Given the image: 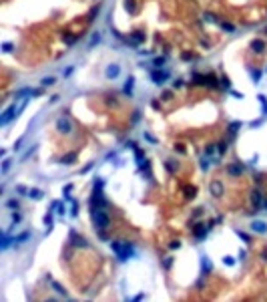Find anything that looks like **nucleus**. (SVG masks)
Here are the masks:
<instances>
[{"label": "nucleus", "mask_w": 267, "mask_h": 302, "mask_svg": "<svg viewBox=\"0 0 267 302\" xmlns=\"http://www.w3.org/2000/svg\"><path fill=\"white\" fill-rule=\"evenodd\" d=\"M181 56H183V61H191V58H193V54H191V53H183Z\"/></svg>", "instance_id": "obj_39"}, {"label": "nucleus", "mask_w": 267, "mask_h": 302, "mask_svg": "<svg viewBox=\"0 0 267 302\" xmlns=\"http://www.w3.org/2000/svg\"><path fill=\"white\" fill-rule=\"evenodd\" d=\"M171 97H173L171 91H165V93H163V99H171Z\"/></svg>", "instance_id": "obj_43"}, {"label": "nucleus", "mask_w": 267, "mask_h": 302, "mask_svg": "<svg viewBox=\"0 0 267 302\" xmlns=\"http://www.w3.org/2000/svg\"><path fill=\"white\" fill-rule=\"evenodd\" d=\"M56 129L60 131V133H71L72 131V125L68 119H64V117H60L58 121H56Z\"/></svg>", "instance_id": "obj_3"}, {"label": "nucleus", "mask_w": 267, "mask_h": 302, "mask_svg": "<svg viewBox=\"0 0 267 302\" xmlns=\"http://www.w3.org/2000/svg\"><path fill=\"white\" fill-rule=\"evenodd\" d=\"M181 85H183V81H181V79H177V81H175V83H173V87H175V89H179V87H181Z\"/></svg>", "instance_id": "obj_48"}, {"label": "nucleus", "mask_w": 267, "mask_h": 302, "mask_svg": "<svg viewBox=\"0 0 267 302\" xmlns=\"http://www.w3.org/2000/svg\"><path fill=\"white\" fill-rule=\"evenodd\" d=\"M74 159H76V153H68V155H64V157H62V163L71 165V163H74Z\"/></svg>", "instance_id": "obj_15"}, {"label": "nucleus", "mask_w": 267, "mask_h": 302, "mask_svg": "<svg viewBox=\"0 0 267 302\" xmlns=\"http://www.w3.org/2000/svg\"><path fill=\"white\" fill-rule=\"evenodd\" d=\"M131 38H133V42H143V40H145V34H143V32H135V34H131Z\"/></svg>", "instance_id": "obj_18"}, {"label": "nucleus", "mask_w": 267, "mask_h": 302, "mask_svg": "<svg viewBox=\"0 0 267 302\" xmlns=\"http://www.w3.org/2000/svg\"><path fill=\"white\" fill-rule=\"evenodd\" d=\"M205 79H207V77H203V75H197V73L193 75V83H195V85H201Z\"/></svg>", "instance_id": "obj_23"}, {"label": "nucleus", "mask_w": 267, "mask_h": 302, "mask_svg": "<svg viewBox=\"0 0 267 302\" xmlns=\"http://www.w3.org/2000/svg\"><path fill=\"white\" fill-rule=\"evenodd\" d=\"M209 189H211V194H213L215 197H221V196H223V185H221V181H211Z\"/></svg>", "instance_id": "obj_7"}, {"label": "nucleus", "mask_w": 267, "mask_h": 302, "mask_svg": "<svg viewBox=\"0 0 267 302\" xmlns=\"http://www.w3.org/2000/svg\"><path fill=\"white\" fill-rule=\"evenodd\" d=\"M251 230H253V232H259V234H265V232H267V224L257 220V222H253V224H251Z\"/></svg>", "instance_id": "obj_9"}, {"label": "nucleus", "mask_w": 267, "mask_h": 302, "mask_svg": "<svg viewBox=\"0 0 267 302\" xmlns=\"http://www.w3.org/2000/svg\"><path fill=\"white\" fill-rule=\"evenodd\" d=\"M28 236H30V234H28V232H24V234H20L18 238H14V242H18V244H22L24 240H28Z\"/></svg>", "instance_id": "obj_25"}, {"label": "nucleus", "mask_w": 267, "mask_h": 302, "mask_svg": "<svg viewBox=\"0 0 267 302\" xmlns=\"http://www.w3.org/2000/svg\"><path fill=\"white\" fill-rule=\"evenodd\" d=\"M201 167L207 171V167H209V163H207V159H201Z\"/></svg>", "instance_id": "obj_46"}, {"label": "nucleus", "mask_w": 267, "mask_h": 302, "mask_svg": "<svg viewBox=\"0 0 267 302\" xmlns=\"http://www.w3.org/2000/svg\"><path fill=\"white\" fill-rule=\"evenodd\" d=\"M185 196H187V197H195L197 196V187H191V185L185 187Z\"/></svg>", "instance_id": "obj_17"}, {"label": "nucleus", "mask_w": 267, "mask_h": 302, "mask_svg": "<svg viewBox=\"0 0 267 302\" xmlns=\"http://www.w3.org/2000/svg\"><path fill=\"white\" fill-rule=\"evenodd\" d=\"M171 264H173V260H171V258H167V260H165V268H171Z\"/></svg>", "instance_id": "obj_50"}, {"label": "nucleus", "mask_w": 267, "mask_h": 302, "mask_svg": "<svg viewBox=\"0 0 267 302\" xmlns=\"http://www.w3.org/2000/svg\"><path fill=\"white\" fill-rule=\"evenodd\" d=\"M221 28H223V30H227V32H233V30H235V26H233V24H229V22H221Z\"/></svg>", "instance_id": "obj_28"}, {"label": "nucleus", "mask_w": 267, "mask_h": 302, "mask_svg": "<svg viewBox=\"0 0 267 302\" xmlns=\"http://www.w3.org/2000/svg\"><path fill=\"white\" fill-rule=\"evenodd\" d=\"M133 81H135V79L129 77V81H127V85H125V93H127V95H131V91H133Z\"/></svg>", "instance_id": "obj_20"}, {"label": "nucleus", "mask_w": 267, "mask_h": 302, "mask_svg": "<svg viewBox=\"0 0 267 302\" xmlns=\"http://www.w3.org/2000/svg\"><path fill=\"white\" fill-rule=\"evenodd\" d=\"M259 101H261V105H263V109L267 111V101H265V97L263 95H259Z\"/></svg>", "instance_id": "obj_41"}, {"label": "nucleus", "mask_w": 267, "mask_h": 302, "mask_svg": "<svg viewBox=\"0 0 267 302\" xmlns=\"http://www.w3.org/2000/svg\"><path fill=\"white\" fill-rule=\"evenodd\" d=\"M2 49H4V53H8V51H12V44H8V42H6Z\"/></svg>", "instance_id": "obj_49"}, {"label": "nucleus", "mask_w": 267, "mask_h": 302, "mask_svg": "<svg viewBox=\"0 0 267 302\" xmlns=\"http://www.w3.org/2000/svg\"><path fill=\"white\" fill-rule=\"evenodd\" d=\"M201 266H203V276H207L211 272V262L207 258H201Z\"/></svg>", "instance_id": "obj_14"}, {"label": "nucleus", "mask_w": 267, "mask_h": 302, "mask_svg": "<svg viewBox=\"0 0 267 302\" xmlns=\"http://www.w3.org/2000/svg\"><path fill=\"white\" fill-rule=\"evenodd\" d=\"M151 77H153V83H155V85H163V83H165V79L169 77V73H165V71H163V73L153 71V73H151Z\"/></svg>", "instance_id": "obj_5"}, {"label": "nucleus", "mask_w": 267, "mask_h": 302, "mask_svg": "<svg viewBox=\"0 0 267 302\" xmlns=\"http://www.w3.org/2000/svg\"><path fill=\"white\" fill-rule=\"evenodd\" d=\"M6 206H8V208H12V210H14V208L18 210V201H16V199H10V201H8Z\"/></svg>", "instance_id": "obj_36"}, {"label": "nucleus", "mask_w": 267, "mask_h": 302, "mask_svg": "<svg viewBox=\"0 0 267 302\" xmlns=\"http://www.w3.org/2000/svg\"><path fill=\"white\" fill-rule=\"evenodd\" d=\"M12 222H14V224L20 222V213H12Z\"/></svg>", "instance_id": "obj_47"}, {"label": "nucleus", "mask_w": 267, "mask_h": 302, "mask_svg": "<svg viewBox=\"0 0 267 302\" xmlns=\"http://www.w3.org/2000/svg\"><path fill=\"white\" fill-rule=\"evenodd\" d=\"M99 40H101V34H99V32H94V34H92V38H90V42H89V49H92Z\"/></svg>", "instance_id": "obj_19"}, {"label": "nucleus", "mask_w": 267, "mask_h": 302, "mask_svg": "<svg viewBox=\"0 0 267 302\" xmlns=\"http://www.w3.org/2000/svg\"><path fill=\"white\" fill-rule=\"evenodd\" d=\"M44 224H46V226H52V218L46 215V218H44Z\"/></svg>", "instance_id": "obj_44"}, {"label": "nucleus", "mask_w": 267, "mask_h": 302, "mask_svg": "<svg viewBox=\"0 0 267 302\" xmlns=\"http://www.w3.org/2000/svg\"><path fill=\"white\" fill-rule=\"evenodd\" d=\"M203 16H205V20H207V22H215V20H217V18H215L213 14H211V12H205Z\"/></svg>", "instance_id": "obj_31"}, {"label": "nucleus", "mask_w": 267, "mask_h": 302, "mask_svg": "<svg viewBox=\"0 0 267 302\" xmlns=\"http://www.w3.org/2000/svg\"><path fill=\"white\" fill-rule=\"evenodd\" d=\"M72 215H74V218H76V215H78V203H76V201H72Z\"/></svg>", "instance_id": "obj_34"}, {"label": "nucleus", "mask_w": 267, "mask_h": 302, "mask_svg": "<svg viewBox=\"0 0 267 302\" xmlns=\"http://www.w3.org/2000/svg\"><path fill=\"white\" fill-rule=\"evenodd\" d=\"M251 194H253V196H251V199H253L255 210H259V208H261V191H257V189H255V191H251Z\"/></svg>", "instance_id": "obj_11"}, {"label": "nucleus", "mask_w": 267, "mask_h": 302, "mask_svg": "<svg viewBox=\"0 0 267 302\" xmlns=\"http://www.w3.org/2000/svg\"><path fill=\"white\" fill-rule=\"evenodd\" d=\"M71 242L74 244V246H82V248H87L89 244H87V240L82 238V236H78L76 232H71Z\"/></svg>", "instance_id": "obj_6"}, {"label": "nucleus", "mask_w": 267, "mask_h": 302, "mask_svg": "<svg viewBox=\"0 0 267 302\" xmlns=\"http://www.w3.org/2000/svg\"><path fill=\"white\" fill-rule=\"evenodd\" d=\"M209 228H211V224H209V226H203V224H197V226H195V236H197V238H199V240H203V238H205V234H207V230H209Z\"/></svg>", "instance_id": "obj_8"}, {"label": "nucleus", "mask_w": 267, "mask_h": 302, "mask_svg": "<svg viewBox=\"0 0 267 302\" xmlns=\"http://www.w3.org/2000/svg\"><path fill=\"white\" fill-rule=\"evenodd\" d=\"M223 262H225L227 266H233V264H235V262H233V258H231V256H225V258H223Z\"/></svg>", "instance_id": "obj_37"}, {"label": "nucleus", "mask_w": 267, "mask_h": 302, "mask_svg": "<svg viewBox=\"0 0 267 302\" xmlns=\"http://www.w3.org/2000/svg\"><path fill=\"white\" fill-rule=\"evenodd\" d=\"M239 127H241V123H237V121H235V123H231V125H229V131H231V133H235V131H237Z\"/></svg>", "instance_id": "obj_33"}, {"label": "nucleus", "mask_w": 267, "mask_h": 302, "mask_svg": "<svg viewBox=\"0 0 267 302\" xmlns=\"http://www.w3.org/2000/svg\"><path fill=\"white\" fill-rule=\"evenodd\" d=\"M8 167H10V161L6 159L4 163H2V171H8Z\"/></svg>", "instance_id": "obj_42"}, {"label": "nucleus", "mask_w": 267, "mask_h": 302, "mask_svg": "<svg viewBox=\"0 0 267 302\" xmlns=\"http://www.w3.org/2000/svg\"><path fill=\"white\" fill-rule=\"evenodd\" d=\"M30 93H32L30 89H20V91H16V99H22L24 95H30Z\"/></svg>", "instance_id": "obj_26"}, {"label": "nucleus", "mask_w": 267, "mask_h": 302, "mask_svg": "<svg viewBox=\"0 0 267 302\" xmlns=\"http://www.w3.org/2000/svg\"><path fill=\"white\" fill-rule=\"evenodd\" d=\"M28 196L32 197V199H42V191H40V189H30Z\"/></svg>", "instance_id": "obj_16"}, {"label": "nucleus", "mask_w": 267, "mask_h": 302, "mask_svg": "<svg viewBox=\"0 0 267 302\" xmlns=\"http://www.w3.org/2000/svg\"><path fill=\"white\" fill-rule=\"evenodd\" d=\"M251 75H253V79H255V83L259 81V77H261V73L259 71H251Z\"/></svg>", "instance_id": "obj_40"}, {"label": "nucleus", "mask_w": 267, "mask_h": 302, "mask_svg": "<svg viewBox=\"0 0 267 302\" xmlns=\"http://www.w3.org/2000/svg\"><path fill=\"white\" fill-rule=\"evenodd\" d=\"M52 288H54V290H56V292H58V294H62V296H66V290H64V288H62V286H60V284H56V282H52Z\"/></svg>", "instance_id": "obj_24"}, {"label": "nucleus", "mask_w": 267, "mask_h": 302, "mask_svg": "<svg viewBox=\"0 0 267 302\" xmlns=\"http://www.w3.org/2000/svg\"><path fill=\"white\" fill-rule=\"evenodd\" d=\"M54 83H56L54 77H44V79H42V85H44V87H50V85H54Z\"/></svg>", "instance_id": "obj_21"}, {"label": "nucleus", "mask_w": 267, "mask_h": 302, "mask_svg": "<svg viewBox=\"0 0 267 302\" xmlns=\"http://www.w3.org/2000/svg\"><path fill=\"white\" fill-rule=\"evenodd\" d=\"M265 208H267V201H265Z\"/></svg>", "instance_id": "obj_52"}, {"label": "nucleus", "mask_w": 267, "mask_h": 302, "mask_svg": "<svg viewBox=\"0 0 267 302\" xmlns=\"http://www.w3.org/2000/svg\"><path fill=\"white\" fill-rule=\"evenodd\" d=\"M225 151H227V143L221 141V143H219V153H225Z\"/></svg>", "instance_id": "obj_35"}, {"label": "nucleus", "mask_w": 267, "mask_h": 302, "mask_svg": "<svg viewBox=\"0 0 267 302\" xmlns=\"http://www.w3.org/2000/svg\"><path fill=\"white\" fill-rule=\"evenodd\" d=\"M16 111H18V109H16L14 105H12V107H8V109L4 111V115L0 117V123H2V125H6L8 121H10V119H12V117H14V115H16Z\"/></svg>", "instance_id": "obj_4"}, {"label": "nucleus", "mask_w": 267, "mask_h": 302, "mask_svg": "<svg viewBox=\"0 0 267 302\" xmlns=\"http://www.w3.org/2000/svg\"><path fill=\"white\" fill-rule=\"evenodd\" d=\"M205 153H207V155L215 153V147H213V145H207V147H205Z\"/></svg>", "instance_id": "obj_38"}, {"label": "nucleus", "mask_w": 267, "mask_h": 302, "mask_svg": "<svg viewBox=\"0 0 267 302\" xmlns=\"http://www.w3.org/2000/svg\"><path fill=\"white\" fill-rule=\"evenodd\" d=\"M169 248H171V250H179V248H181V242H179V240L171 242V244H169Z\"/></svg>", "instance_id": "obj_32"}, {"label": "nucleus", "mask_w": 267, "mask_h": 302, "mask_svg": "<svg viewBox=\"0 0 267 302\" xmlns=\"http://www.w3.org/2000/svg\"><path fill=\"white\" fill-rule=\"evenodd\" d=\"M221 81H223V87H229V79H227V77H223Z\"/></svg>", "instance_id": "obj_51"}, {"label": "nucleus", "mask_w": 267, "mask_h": 302, "mask_svg": "<svg viewBox=\"0 0 267 302\" xmlns=\"http://www.w3.org/2000/svg\"><path fill=\"white\" fill-rule=\"evenodd\" d=\"M125 8L131 12V14H133V12H135V2H133V0H127V2H125Z\"/></svg>", "instance_id": "obj_27"}, {"label": "nucleus", "mask_w": 267, "mask_h": 302, "mask_svg": "<svg viewBox=\"0 0 267 302\" xmlns=\"http://www.w3.org/2000/svg\"><path fill=\"white\" fill-rule=\"evenodd\" d=\"M8 246H10V238H8V236L4 234V236H2V250H4V248H8Z\"/></svg>", "instance_id": "obj_29"}, {"label": "nucleus", "mask_w": 267, "mask_h": 302, "mask_svg": "<svg viewBox=\"0 0 267 302\" xmlns=\"http://www.w3.org/2000/svg\"><path fill=\"white\" fill-rule=\"evenodd\" d=\"M227 171H229V175H241L243 173V165H229Z\"/></svg>", "instance_id": "obj_12"}, {"label": "nucleus", "mask_w": 267, "mask_h": 302, "mask_svg": "<svg viewBox=\"0 0 267 302\" xmlns=\"http://www.w3.org/2000/svg\"><path fill=\"white\" fill-rule=\"evenodd\" d=\"M119 73H121V69H119V65H110V67H107V71H105V75H107L108 79H115V77H119Z\"/></svg>", "instance_id": "obj_10"}, {"label": "nucleus", "mask_w": 267, "mask_h": 302, "mask_svg": "<svg viewBox=\"0 0 267 302\" xmlns=\"http://www.w3.org/2000/svg\"><path fill=\"white\" fill-rule=\"evenodd\" d=\"M175 151H179V153H185V147H183V145H175Z\"/></svg>", "instance_id": "obj_45"}, {"label": "nucleus", "mask_w": 267, "mask_h": 302, "mask_svg": "<svg viewBox=\"0 0 267 302\" xmlns=\"http://www.w3.org/2000/svg\"><path fill=\"white\" fill-rule=\"evenodd\" d=\"M110 248L119 256V260H127L129 256H133V244H129V242H113Z\"/></svg>", "instance_id": "obj_1"}, {"label": "nucleus", "mask_w": 267, "mask_h": 302, "mask_svg": "<svg viewBox=\"0 0 267 302\" xmlns=\"http://www.w3.org/2000/svg\"><path fill=\"white\" fill-rule=\"evenodd\" d=\"M153 65H155V67H157V69H161V67H163V65H165V56H157V58H155V61H153Z\"/></svg>", "instance_id": "obj_22"}, {"label": "nucleus", "mask_w": 267, "mask_h": 302, "mask_svg": "<svg viewBox=\"0 0 267 302\" xmlns=\"http://www.w3.org/2000/svg\"><path fill=\"white\" fill-rule=\"evenodd\" d=\"M251 49H253L255 53H263V49H265V42H263V40H253V42H251Z\"/></svg>", "instance_id": "obj_13"}, {"label": "nucleus", "mask_w": 267, "mask_h": 302, "mask_svg": "<svg viewBox=\"0 0 267 302\" xmlns=\"http://www.w3.org/2000/svg\"><path fill=\"white\" fill-rule=\"evenodd\" d=\"M237 236H239V238H241V240H245V242H251V238H249V236H247V234H245V232L237 230Z\"/></svg>", "instance_id": "obj_30"}, {"label": "nucleus", "mask_w": 267, "mask_h": 302, "mask_svg": "<svg viewBox=\"0 0 267 302\" xmlns=\"http://www.w3.org/2000/svg\"><path fill=\"white\" fill-rule=\"evenodd\" d=\"M92 220H94V224H96V228H101V230H107L108 224H110V220H108V215L101 208H94L92 210Z\"/></svg>", "instance_id": "obj_2"}]
</instances>
